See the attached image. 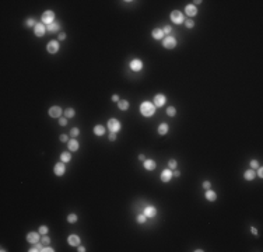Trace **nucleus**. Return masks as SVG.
I'll return each mask as SVG.
<instances>
[{
	"label": "nucleus",
	"mask_w": 263,
	"mask_h": 252,
	"mask_svg": "<svg viewBox=\"0 0 263 252\" xmlns=\"http://www.w3.org/2000/svg\"><path fill=\"white\" fill-rule=\"evenodd\" d=\"M155 109H157V108L154 107V104L150 102V101H143L140 104V113L143 116H146V118L153 116L155 113Z\"/></svg>",
	"instance_id": "1"
},
{
	"label": "nucleus",
	"mask_w": 263,
	"mask_h": 252,
	"mask_svg": "<svg viewBox=\"0 0 263 252\" xmlns=\"http://www.w3.org/2000/svg\"><path fill=\"white\" fill-rule=\"evenodd\" d=\"M41 23L45 25H49L52 23H55V13L52 10H45L42 13V18H41Z\"/></svg>",
	"instance_id": "2"
},
{
	"label": "nucleus",
	"mask_w": 263,
	"mask_h": 252,
	"mask_svg": "<svg viewBox=\"0 0 263 252\" xmlns=\"http://www.w3.org/2000/svg\"><path fill=\"white\" fill-rule=\"evenodd\" d=\"M106 126H108L109 132H115V133H118L119 130H121V129H122V125H121V122H119L118 119H115V118L109 119L108 123H106Z\"/></svg>",
	"instance_id": "3"
},
{
	"label": "nucleus",
	"mask_w": 263,
	"mask_h": 252,
	"mask_svg": "<svg viewBox=\"0 0 263 252\" xmlns=\"http://www.w3.org/2000/svg\"><path fill=\"white\" fill-rule=\"evenodd\" d=\"M153 104H154L155 108H162L165 104H167V97L164 94H157L153 100Z\"/></svg>",
	"instance_id": "4"
},
{
	"label": "nucleus",
	"mask_w": 263,
	"mask_h": 252,
	"mask_svg": "<svg viewBox=\"0 0 263 252\" xmlns=\"http://www.w3.org/2000/svg\"><path fill=\"white\" fill-rule=\"evenodd\" d=\"M162 46L165 49H173L176 46V39L173 37H165L162 39Z\"/></svg>",
	"instance_id": "5"
},
{
	"label": "nucleus",
	"mask_w": 263,
	"mask_h": 252,
	"mask_svg": "<svg viewBox=\"0 0 263 252\" xmlns=\"http://www.w3.org/2000/svg\"><path fill=\"white\" fill-rule=\"evenodd\" d=\"M171 21L173 24H182L183 23V14L179 11V10H173L171 13Z\"/></svg>",
	"instance_id": "6"
},
{
	"label": "nucleus",
	"mask_w": 263,
	"mask_h": 252,
	"mask_svg": "<svg viewBox=\"0 0 263 252\" xmlns=\"http://www.w3.org/2000/svg\"><path fill=\"white\" fill-rule=\"evenodd\" d=\"M46 31H48V30H46V25L42 24V23H38V24L35 25V28H34V34H35V35H37L38 38H42V37H44Z\"/></svg>",
	"instance_id": "7"
},
{
	"label": "nucleus",
	"mask_w": 263,
	"mask_h": 252,
	"mask_svg": "<svg viewBox=\"0 0 263 252\" xmlns=\"http://www.w3.org/2000/svg\"><path fill=\"white\" fill-rule=\"evenodd\" d=\"M53 172H55V175L56 176H62L64 175V172H66V165H64V163H58V164H55V167H53Z\"/></svg>",
	"instance_id": "8"
},
{
	"label": "nucleus",
	"mask_w": 263,
	"mask_h": 252,
	"mask_svg": "<svg viewBox=\"0 0 263 252\" xmlns=\"http://www.w3.org/2000/svg\"><path fill=\"white\" fill-rule=\"evenodd\" d=\"M46 50L49 53H58L59 52V41H49L48 45H46Z\"/></svg>",
	"instance_id": "9"
},
{
	"label": "nucleus",
	"mask_w": 263,
	"mask_h": 252,
	"mask_svg": "<svg viewBox=\"0 0 263 252\" xmlns=\"http://www.w3.org/2000/svg\"><path fill=\"white\" fill-rule=\"evenodd\" d=\"M129 67L130 70H133V71H140L143 69V62H141L140 59H133L132 62L129 63Z\"/></svg>",
	"instance_id": "10"
},
{
	"label": "nucleus",
	"mask_w": 263,
	"mask_h": 252,
	"mask_svg": "<svg viewBox=\"0 0 263 252\" xmlns=\"http://www.w3.org/2000/svg\"><path fill=\"white\" fill-rule=\"evenodd\" d=\"M48 113H49V116H51V118L59 119V118H62V108H60V107H51Z\"/></svg>",
	"instance_id": "11"
},
{
	"label": "nucleus",
	"mask_w": 263,
	"mask_h": 252,
	"mask_svg": "<svg viewBox=\"0 0 263 252\" xmlns=\"http://www.w3.org/2000/svg\"><path fill=\"white\" fill-rule=\"evenodd\" d=\"M39 238H41V234L39 233H35V231H31V233L27 234V241L30 242V244H37L39 242Z\"/></svg>",
	"instance_id": "12"
},
{
	"label": "nucleus",
	"mask_w": 263,
	"mask_h": 252,
	"mask_svg": "<svg viewBox=\"0 0 263 252\" xmlns=\"http://www.w3.org/2000/svg\"><path fill=\"white\" fill-rule=\"evenodd\" d=\"M67 242H69V245H71V246H78L80 245V237H78L77 234H70V235L67 237Z\"/></svg>",
	"instance_id": "13"
},
{
	"label": "nucleus",
	"mask_w": 263,
	"mask_h": 252,
	"mask_svg": "<svg viewBox=\"0 0 263 252\" xmlns=\"http://www.w3.org/2000/svg\"><path fill=\"white\" fill-rule=\"evenodd\" d=\"M161 181L162 182H169L171 181V178H172V170H169V168H167V170H164L162 172H161Z\"/></svg>",
	"instance_id": "14"
},
{
	"label": "nucleus",
	"mask_w": 263,
	"mask_h": 252,
	"mask_svg": "<svg viewBox=\"0 0 263 252\" xmlns=\"http://www.w3.org/2000/svg\"><path fill=\"white\" fill-rule=\"evenodd\" d=\"M151 37L154 38L155 41H162L165 35H164V32H162L161 28H154V30L151 31Z\"/></svg>",
	"instance_id": "15"
},
{
	"label": "nucleus",
	"mask_w": 263,
	"mask_h": 252,
	"mask_svg": "<svg viewBox=\"0 0 263 252\" xmlns=\"http://www.w3.org/2000/svg\"><path fill=\"white\" fill-rule=\"evenodd\" d=\"M67 149L70 151H77L80 149V143H78L76 139H70L69 142H67Z\"/></svg>",
	"instance_id": "16"
},
{
	"label": "nucleus",
	"mask_w": 263,
	"mask_h": 252,
	"mask_svg": "<svg viewBox=\"0 0 263 252\" xmlns=\"http://www.w3.org/2000/svg\"><path fill=\"white\" fill-rule=\"evenodd\" d=\"M196 13H197V8L195 4H188L185 7V14H188L189 17H193V16H196Z\"/></svg>",
	"instance_id": "17"
},
{
	"label": "nucleus",
	"mask_w": 263,
	"mask_h": 252,
	"mask_svg": "<svg viewBox=\"0 0 263 252\" xmlns=\"http://www.w3.org/2000/svg\"><path fill=\"white\" fill-rule=\"evenodd\" d=\"M143 165H144V168H146L147 171H154L155 167H157V164H155L154 160H144Z\"/></svg>",
	"instance_id": "18"
},
{
	"label": "nucleus",
	"mask_w": 263,
	"mask_h": 252,
	"mask_svg": "<svg viewBox=\"0 0 263 252\" xmlns=\"http://www.w3.org/2000/svg\"><path fill=\"white\" fill-rule=\"evenodd\" d=\"M204 196H206V199H207L209 202H214L216 199H217V193H216L213 189H206Z\"/></svg>",
	"instance_id": "19"
},
{
	"label": "nucleus",
	"mask_w": 263,
	"mask_h": 252,
	"mask_svg": "<svg viewBox=\"0 0 263 252\" xmlns=\"http://www.w3.org/2000/svg\"><path fill=\"white\" fill-rule=\"evenodd\" d=\"M144 214H146L147 217H155V216H157V209H155L154 206H146Z\"/></svg>",
	"instance_id": "20"
},
{
	"label": "nucleus",
	"mask_w": 263,
	"mask_h": 252,
	"mask_svg": "<svg viewBox=\"0 0 263 252\" xmlns=\"http://www.w3.org/2000/svg\"><path fill=\"white\" fill-rule=\"evenodd\" d=\"M168 130H169V126H168V123H165V122H162V123L158 126V134H161V136H165L168 133Z\"/></svg>",
	"instance_id": "21"
},
{
	"label": "nucleus",
	"mask_w": 263,
	"mask_h": 252,
	"mask_svg": "<svg viewBox=\"0 0 263 252\" xmlns=\"http://www.w3.org/2000/svg\"><path fill=\"white\" fill-rule=\"evenodd\" d=\"M94 134L95 136H104L105 134V126H102V125H95L94 126Z\"/></svg>",
	"instance_id": "22"
},
{
	"label": "nucleus",
	"mask_w": 263,
	"mask_h": 252,
	"mask_svg": "<svg viewBox=\"0 0 263 252\" xmlns=\"http://www.w3.org/2000/svg\"><path fill=\"white\" fill-rule=\"evenodd\" d=\"M46 30L49 32H58L60 30V24H59L58 21H55V23H52V24L46 25Z\"/></svg>",
	"instance_id": "23"
},
{
	"label": "nucleus",
	"mask_w": 263,
	"mask_h": 252,
	"mask_svg": "<svg viewBox=\"0 0 263 252\" xmlns=\"http://www.w3.org/2000/svg\"><path fill=\"white\" fill-rule=\"evenodd\" d=\"M71 160V154H70V151H63V153H62V154H60V161H62V163H69V161H70Z\"/></svg>",
	"instance_id": "24"
},
{
	"label": "nucleus",
	"mask_w": 263,
	"mask_h": 252,
	"mask_svg": "<svg viewBox=\"0 0 263 252\" xmlns=\"http://www.w3.org/2000/svg\"><path fill=\"white\" fill-rule=\"evenodd\" d=\"M42 249H44V244L37 242V244H32V246L28 249V251L30 252H42Z\"/></svg>",
	"instance_id": "25"
},
{
	"label": "nucleus",
	"mask_w": 263,
	"mask_h": 252,
	"mask_svg": "<svg viewBox=\"0 0 263 252\" xmlns=\"http://www.w3.org/2000/svg\"><path fill=\"white\" fill-rule=\"evenodd\" d=\"M255 170H248V171H245V174H244V178L246 179V181H252V179H255Z\"/></svg>",
	"instance_id": "26"
},
{
	"label": "nucleus",
	"mask_w": 263,
	"mask_h": 252,
	"mask_svg": "<svg viewBox=\"0 0 263 252\" xmlns=\"http://www.w3.org/2000/svg\"><path fill=\"white\" fill-rule=\"evenodd\" d=\"M118 108L121 109V111H126L129 108V101L128 100H119L118 102Z\"/></svg>",
	"instance_id": "27"
},
{
	"label": "nucleus",
	"mask_w": 263,
	"mask_h": 252,
	"mask_svg": "<svg viewBox=\"0 0 263 252\" xmlns=\"http://www.w3.org/2000/svg\"><path fill=\"white\" fill-rule=\"evenodd\" d=\"M76 115V111L73 109V108H67L66 111H64V116L67 118V119H70V118H73Z\"/></svg>",
	"instance_id": "28"
},
{
	"label": "nucleus",
	"mask_w": 263,
	"mask_h": 252,
	"mask_svg": "<svg viewBox=\"0 0 263 252\" xmlns=\"http://www.w3.org/2000/svg\"><path fill=\"white\" fill-rule=\"evenodd\" d=\"M78 220V217H77V214H74V213H70L69 216H67V221L70 223V224H74L76 221Z\"/></svg>",
	"instance_id": "29"
},
{
	"label": "nucleus",
	"mask_w": 263,
	"mask_h": 252,
	"mask_svg": "<svg viewBox=\"0 0 263 252\" xmlns=\"http://www.w3.org/2000/svg\"><path fill=\"white\" fill-rule=\"evenodd\" d=\"M176 167H178V161H176V160H169V161H168V168H169V170H176Z\"/></svg>",
	"instance_id": "30"
},
{
	"label": "nucleus",
	"mask_w": 263,
	"mask_h": 252,
	"mask_svg": "<svg viewBox=\"0 0 263 252\" xmlns=\"http://www.w3.org/2000/svg\"><path fill=\"white\" fill-rule=\"evenodd\" d=\"M146 220H147V216H146L144 213H143V214H139V216H137V219H136V221H137L139 224H144V223H146Z\"/></svg>",
	"instance_id": "31"
},
{
	"label": "nucleus",
	"mask_w": 263,
	"mask_h": 252,
	"mask_svg": "<svg viewBox=\"0 0 263 252\" xmlns=\"http://www.w3.org/2000/svg\"><path fill=\"white\" fill-rule=\"evenodd\" d=\"M78 134H80V129H78V127H73V129L70 130V137L76 139Z\"/></svg>",
	"instance_id": "32"
},
{
	"label": "nucleus",
	"mask_w": 263,
	"mask_h": 252,
	"mask_svg": "<svg viewBox=\"0 0 263 252\" xmlns=\"http://www.w3.org/2000/svg\"><path fill=\"white\" fill-rule=\"evenodd\" d=\"M167 115L168 116H171V118L175 116V115H176V109H175L173 107H168L167 108Z\"/></svg>",
	"instance_id": "33"
},
{
	"label": "nucleus",
	"mask_w": 263,
	"mask_h": 252,
	"mask_svg": "<svg viewBox=\"0 0 263 252\" xmlns=\"http://www.w3.org/2000/svg\"><path fill=\"white\" fill-rule=\"evenodd\" d=\"M185 27L188 28V30H192L193 27H195V21H193V20H190V18L186 20V21H185Z\"/></svg>",
	"instance_id": "34"
},
{
	"label": "nucleus",
	"mask_w": 263,
	"mask_h": 252,
	"mask_svg": "<svg viewBox=\"0 0 263 252\" xmlns=\"http://www.w3.org/2000/svg\"><path fill=\"white\" fill-rule=\"evenodd\" d=\"M25 25L28 27V28H31V27H34V28H35L37 23H35V20H34V18H28V20L25 21Z\"/></svg>",
	"instance_id": "35"
},
{
	"label": "nucleus",
	"mask_w": 263,
	"mask_h": 252,
	"mask_svg": "<svg viewBox=\"0 0 263 252\" xmlns=\"http://www.w3.org/2000/svg\"><path fill=\"white\" fill-rule=\"evenodd\" d=\"M48 231H49V228L46 226H41L39 227V230H38V233L41 234V235H45V234H48Z\"/></svg>",
	"instance_id": "36"
},
{
	"label": "nucleus",
	"mask_w": 263,
	"mask_h": 252,
	"mask_svg": "<svg viewBox=\"0 0 263 252\" xmlns=\"http://www.w3.org/2000/svg\"><path fill=\"white\" fill-rule=\"evenodd\" d=\"M59 140H60L62 143H67V142H69L70 139H69V136H67V134H64V133H62V134L59 136Z\"/></svg>",
	"instance_id": "37"
},
{
	"label": "nucleus",
	"mask_w": 263,
	"mask_h": 252,
	"mask_svg": "<svg viewBox=\"0 0 263 252\" xmlns=\"http://www.w3.org/2000/svg\"><path fill=\"white\" fill-rule=\"evenodd\" d=\"M249 164H250V170H256L257 167H259V163H257V160H252Z\"/></svg>",
	"instance_id": "38"
},
{
	"label": "nucleus",
	"mask_w": 263,
	"mask_h": 252,
	"mask_svg": "<svg viewBox=\"0 0 263 252\" xmlns=\"http://www.w3.org/2000/svg\"><path fill=\"white\" fill-rule=\"evenodd\" d=\"M42 244H44V245H49V244H51V238H49L46 234L42 237Z\"/></svg>",
	"instance_id": "39"
},
{
	"label": "nucleus",
	"mask_w": 263,
	"mask_h": 252,
	"mask_svg": "<svg viewBox=\"0 0 263 252\" xmlns=\"http://www.w3.org/2000/svg\"><path fill=\"white\" fill-rule=\"evenodd\" d=\"M59 125H60V126H66V125H67V118H66V116L59 118Z\"/></svg>",
	"instance_id": "40"
},
{
	"label": "nucleus",
	"mask_w": 263,
	"mask_h": 252,
	"mask_svg": "<svg viewBox=\"0 0 263 252\" xmlns=\"http://www.w3.org/2000/svg\"><path fill=\"white\" fill-rule=\"evenodd\" d=\"M171 31H172V28H171L169 25H165V27L162 28V32H164V35H168V34H171Z\"/></svg>",
	"instance_id": "41"
},
{
	"label": "nucleus",
	"mask_w": 263,
	"mask_h": 252,
	"mask_svg": "<svg viewBox=\"0 0 263 252\" xmlns=\"http://www.w3.org/2000/svg\"><path fill=\"white\" fill-rule=\"evenodd\" d=\"M109 140H111V142H115L116 140V133L115 132H109Z\"/></svg>",
	"instance_id": "42"
},
{
	"label": "nucleus",
	"mask_w": 263,
	"mask_h": 252,
	"mask_svg": "<svg viewBox=\"0 0 263 252\" xmlns=\"http://www.w3.org/2000/svg\"><path fill=\"white\" fill-rule=\"evenodd\" d=\"M256 171H257V172H256L257 176H259V178H263V168H262V167H257Z\"/></svg>",
	"instance_id": "43"
},
{
	"label": "nucleus",
	"mask_w": 263,
	"mask_h": 252,
	"mask_svg": "<svg viewBox=\"0 0 263 252\" xmlns=\"http://www.w3.org/2000/svg\"><path fill=\"white\" fill-rule=\"evenodd\" d=\"M203 188H204V189H210V188H212V182H210V181H204V182H203Z\"/></svg>",
	"instance_id": "44"
},
{
	"label": "nucleus",
	"mask_w": 263,
	"mask_h": 252,
	"mask_svg": "<svg viewBox=\"0 0 263 252\" xmlns=\"http://www.w3.org/2000/svg\"><path fill=\"white\" fill-rule=\"evenodd\" d=\"M42 252H55V249H53V248H51V246L45 245V246H44V249H42Z\"/></svg>",
	"instance_id": "45"
},
{
	"label": "nucleus",
	"mask_w": 263,
	"mask_h": 252,
	"mask_svg": "<svg viewBox=\"0 0 263 252\" xmlns=\"http://www.w3.org/2000/svg\"><path fill=\"white\" fill-rule=\"evenodd\" d=\"M66 37H67V35H66V32H60V34H59V41H64Z\"/></svg>",
	"instance_id": "46"
},
{
	"label": "nucleus",
	"mask_w": 263,
	"mask_h": 252,
	"mask_svg": "<svg viewBox=\"0 0 263 252\" xmlns=\"http://www.w3.org/2000/svg\"><path fill=\"white\" fill-rule=\"evenodd\" d=\"M250 233L253 234V235H257V230H256V227H250Z\"/></svg>",
	"instance_id": "47"
},
{
	"label": "nucleus",
	"mask_w": 263,
	"mask_h": 252,
	"mask_svg": "<svg viewBox=\"0 0 263 252\" xmlns=\"http://www.w3.org/2000/svg\"><path fill=\"white\" fill-rule=\"evenodd\" d=\"M112 101H114V102H119V95H112Z\"/></svg>",
	"instance_id": "48"
},
{
	"label": "nucleus",
	"mask_w": 263,
	"mask_h": 252,
	"mask_svg": "<svg viewBox=\"0 0 263 252\" xmlns=\"http://www.w3.org/2000/svg\"><path fill=\"white\" fill-rule=\"evenodd\" d=\"M77 251H78V252H85V248H84L83 245H78V246H77Z\"/></svg>",
	"instance_id": "49"
},
{
	"label": "nucleus",
	"mask_w": 263,
	"mask_h": 252,
	"mask_svg": "<svg viewBox=\"0 0 263 252\" xmlns=\"http://www.w3.org/2000/svg\"><path fill=\"white\" fill-rule=\"evenodd\" d=\"M172 175H175V176H181V171H176V170H175V171L172 172Z\"/></svg>",
	"instance_id": "50"
},
{
	"label": "nucleus",
	"mask_w": 263,
	"mask_h": 252,
	"mask_svg": "<svg viewBox=\"0 0 263 252\" xmlns=\"http://www.w3.org/2000/svg\"><path fill=\"white\" fill-rule=\"evenodd\" d=\"M139 160H140V161H144V160H146L144 154H139Z\"/></svg>",
	"instance_id": "51"
}]
</instances>
